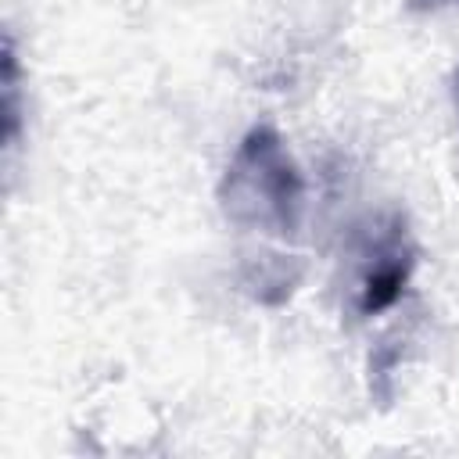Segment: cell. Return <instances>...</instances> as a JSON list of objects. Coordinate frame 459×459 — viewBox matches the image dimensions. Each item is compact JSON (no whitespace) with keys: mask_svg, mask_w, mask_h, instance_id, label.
<instances>
[{"mask_svg":"<svg viewBox=\"0 0 459 459\" xmlns=\"http://www.w3.org/2000/svg\"><path fill=\"white\" fill-rule=\"evenodd\" d=\"M219 204L230 222L265 233H294L305 212V179L273 126H255L226 165Z\"/></svg>","mask_w":459,"mask_h":459,"instance_id":"6da1fadb","label":"cell"},{"mask_svg":"<svg viewBox=\"0 0 459 459\" xmlns=\"http://www.w3.org/2000/svg\"><path fill=\"white\" fill-rule=\"evenodd\" d=\"M412 273V251L402 244H391L377 255V262L366 269L362 287H359V308L362 316H377L384 308H391L398 301V294L405 290V280Z\"/></svg>","mask_w":459,"mask_h":459,"instance_id":"7a4b0ae2","label":"cell"},{"mask_svg":"<svg viewBox=\"0 0 459 459\" xmlns=\"http://www.w3.org/2000/svg\"><path fill=\"white\" fill-rule=\"evenodd\" d=\"M448 4H459V0H409V11H437Z\"/></svg>","mask_w":459,"mask_h":459,"instance_id":"3957f363","label":"cell"},{"mask_svg":"<svg viewBox=\"0 0 459 459\" xmlns=\"http://www.w3.org/2000/svg\"><path fill=\"white\" fill-rule=\"evenodd\" d=\"M452 104H455V115H459V68L452 72Z\"/></svg>","mask_w":459,"mask_h":459,"instance_id":"277c9868","label":"cell"}]
</instances>
